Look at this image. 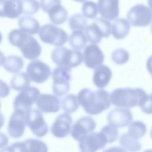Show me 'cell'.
Wrapping results in <instances>:
<instances>
[{
  "mask_svg": "<svg viewBox=\"0 0 152 152\" xmlns=\"http://www.w3.org/2000/svg\"><path fill=\"white\" fill-rule=\"evenodd\" d=\"M79 104L91 115L101 113L110 106L109 94L104 89L91 91L87 88L81 89L77 96Z\"/></svg>",
  "mask_w": 152,
  "mask_h": 152,
  "instance_id": "cell-1",
  "label": "cell"
},
{
  "mask_svg": "<svg viewBox=\"0 0 152 152\" xmlns=\"http://www.w3.org/2000/svg\"><path fill=\"white\" fill-rule=\"evenodd\" d=\"M37 109L43 113H56L61 108V102L58 96L50 94H40L36 101Z\"/></svg>",
  "mask_w": 152,
  "mask_h": 152,
  "instance_id": "cell-17",
  "label": "cell"
},
{
  "mask_svg": "<svg viewBox=\"0 0 152 152\" xmlns=\"http://www.w3.org/2000/svg\"><path fill=\"white\" fill-rule=\"evenodd\" d=\"M0 152H16L14 147L11 145L8 147H5L3 148Z\"/></svg>",
  "mask_w": 152,
  "mask_h": 152,
  "instance_id": "cell-44",
  "label": "cell"
},
{
  "mask_svg": "<svg viewBox=\"0 0 152 152\" xmlns=\"http://www.w3.org/2000/svg\"><path fill=\"white\" fill-rule=\"evenodd\" d=\"M103 152H126V151L121 147L113 146L104 150Z\"/></svg>",
  "mask_w": 152,
  "mask_h": 152,
  "instance_id": "cell-42",
  "label": "cell"
},
{
  "mask_svg": "<svg viewBox=\"0 0 152 152\" xmlns=\"http://www.w3.org/2000/svg\"><path fill=\"white\" fill-rule=\"evenodd\" d=\"M0 109H1V102H0Z\"/></svg>",
  "mask_w": 152,
  "mask_h": 152,
  "instance_id": "cell-53",
  "label": "cell"
},
{
  "mask_svg": "<svg viewBox=\"0 0 152 152\" xmlns=\"http://www.w3.org/2000/svg\"><path fill=\"white\" fill-rule=\"evenodd\" d=\"M49 20L55 25H60L68 20L67 10L61 5L58 4L51 8L48 12Z\"/></svg>",
  "mask_w": 152,
  "mask_h": 152,
  "instance_id": "cell-23",
  "label": "cell"
},
{
  "mask_svg": "<svg viewBox=\"0 0 152 152\" xmlns=\"http://www.w3.org/2000/svg\"><path fill=\"white\" fill-rule=\"evenodd\" d=\"M24 142L26 145L28 152H48V145L40 140L28 138Z\"/></svg>",
  "mask_w": 152,
  "mask_h": 152,
  "instance_id": "cell-32",
  "label": "cell"
},
{
  "mask_svg": "<svg viewBox=\"0 0 152 152\" xmlns=\"http://www.w3.org/2000/svg\"><path fill=\"white\" fill-rule=\"evenodd\" d=\"M111 58L115 64L117 65H123L128 61L129 54L126 49L118 48L112 52Z\"/></svg>",
  "mask_w": 152,
  "mask_h": 152,
  "instance_id": "cell-34",
  "label": "cell"
},
{
  "mask_svg": "<svg viewBox=\"0 0 152 152\" xmlns=\"http://www.w3.org/2000/svg\"><path fill=\"white\" fill-rule=\"evenodd\" d=\"M39 90L36 87H29L21 91L14 99L13 106L14 110H20L27 113L40 94Z\"/></svg>",
  "mask_w": 152,
  "mask_h": 152,
  "instance_id": "cell-8",
  "label": "cell"
},
{
  "mask_svg": "<svg viewBox=\"0 0 152 152\" xmlns=\"http://www.w3.org/2000/svg\"><path fill=\"white\" fill-rule=\"evenodd\" d=\"M146 68L148 71V72L151 74L152 76V55L148 57L147 61L146 64Z\"/></svg>",
  "mask_w": 152,
  "mask_h": 152,
  "instance_id": "cell-43",
  "label": "cell"
},
{
  "mask_svg": "<svg viewBox=\"0 0 152 152\" xmlns=\"http://www.w3.org/2000/svg\"><path fill=\"white\" fill-rule=\"evenodd\" d=\"M68 41L72 49L79 51L86 46L87 42L86 34L82 30L73 31L69 36Z\"/></svg>",
  "mask_w": 152,
  "mask_h": 152,
  "instance_id": "cell-25",
  "label": "cell"
},
{
  "mask_svg": "<svg viewBox=\"0 0 152 152\" xmlns=\"http://www.w3.org/2000/svg\"><path fill=\"white\" fill-rule=\"evenodd\" d=\"M71 71L70 68L56 67L52 73V90L56 96H62L70 90L71 80Z\"/></svg>",
  "mask_w": 152,
  "mask_h": 152,
  "instance_id": "cell-6",
  "label": "cell"
},
{
  "mask_svg": "<svg viewBox=\"0 0 152 152\" xmlns=\"http://www.w3.org/2000/svg\"><path fill=\"white\" fill-rule=\"evenodd\" d=\"M39 36L43 43L57 47L62 46L68 40V34L64 30L50 23L40 28Z\"/></svg>",
  "mask_w": 152,
  "mask_h": 152,
  "instance_id": "cell-5",
  "label": "cell"
},
{
  "mask_svg": "<svg viewBox=\"0 0 152 152\" xmlns=\"http://www.w3.org/2000/svg\"><path fill=\"white\" fill-rule=\"evenodd\" d=\"M148 4L149 8L152 11V0H148Z\"/></svg>",
  "mask_w": 152,
  "mask_h": 152,
  "instance_id": "cell-46",
  "label": "cell"
},
{
  "mask_svg": "<svg viewBox=\"0 0 152 152\" xmlns=\"http://www.w3.org/2000/svg\"><path fill=\"white\" fill-rule=\"evenodd\" d=\"M26 113L20 110H14L8 121L7 131L9 135L14 138L21 137L26 126Z\"/></svg>",
  "mask_w": 152,
  "mask_h": 152,
  "instance_id": "cell-12",
  "label": "cell"
},
{
  "mask_svg": "<svg viewBox=\"0 0 152 152\" xmlns=\"http://www.w3.org/2000/svg\"><path fill=\"white\" fill-rule=\"evenodd\" d=\"M107 144L104 135L100 131L91 132L78 141L79 148L83 152H96Z\"/></svg>",
  "mask_w": 152,
  "mask_h": 152,
  "instance_id": "cell-10",
  "label": "cell"
},
{
  "mask_svg": "<svg viewBox=\"0 0 152 152\" xmlns=\"http://www.w3.org/2000/svg\"><path fill=\"white\" fill-rule=\"evenodd\" d=\"M97 8L102 18L108 21L118 18L119 13V0H98Z\"/></svg>",
  "mask_w": 152,
  "mask_h": 152,
  "instance_id": "cell-18",
  "label": "cell"
},
{
  "mask_svg": "<svg viewBox=\"0 0 152 152\" xmlns=\"http://www.w3.org/2000/svg\"><path fill=\"white\" fill-rule=\"evenodd\" d=\"M150 96H151V99H152V93H151V94Z\"/></svg>",
  "mask_w": 152,
  "mask_h": 152,
  "instance_id": "cell-52",
  "label": "cell"
},
{
  "mask_svg": "<svg viewBox=\"0 0 152 152\" xmlns=\"http://www.w3.org/2000/svg\"><path fill=\"white\" fill-rule=\"evenodd\" d=\"M10 43L21 52L23 56L29 60H36L40 55L42 48L38 41L20 29H13L8 35Z\"/></svg>",
  "mask_w": 152,
  "mask_h": 152,
  "instance_id": "cell-2",
  "label": "cell"
},
{
  "mask_svg": "<svg viewBox=\"0 0 152 152\" xmlns=\"http://www.w3.org/2000/svg\"><path fill=\"white\" fill-rule=\"evenodd\" d=\"M127 20L134 27H146L152 22V11L148 7L137 4L128 11Z\"/></svg>",
  "mask_w": 152,
  "mask_h": 152,
  "instance_id": "cell-7",
  "label": "cell"
},
{
  "mask_svg": "<svg viewBox=\"0 0 152 152\" xmlns=\"http://www.w3.org/2000/svg\"><path fill=\"white\" fill-rule=\"evenodd\" d=\"M119 144L124 149L129 152H138L141 149V144L138 140L133 138L127 133L121 135Z\"/></svg>",
  "mask_w": 152,
  "mask_h": 152,
  "instance_id": "cell-28",
  "label": "cell"
},
{
  "mask_svg": "<svg viewBox=\"0 0 152 152\" xmlns=\"http://www.w3.org/2000/svg\"><path fill=\"white\" fill-rule=\"evenodd\" d=\"M23 13L31 15L37 13L40 8L39 2L37 0H23Z\"/></svg>",
  "mask_w": 152,
  "mask_h": 152,
  "instance_id": "cell-36",
  "label": "cell"
},
{
  "mask_svg": "<svg viewBox=\"0 0 152 152\" xmlns=\"http://www.w3.org/2000/svg\"><path fill=\"white\" fill-rule=\"evenodd\" d=\"M150 136H151V138H152V128H151V129L150 130Z\"/></svg>",
  "mask_w": 152,
  "mask_h": 152,
  "instance_id": "cell-50",
  "label": "cell"
},
{
  "mask_svg": "<svg viewBox=\"0 0 152 152\" xmlns=\"http://www.w3.org/2000/svg\"><path fill=\"white\" fill-rule=\"evenodd\" d=\"M61 105L62 110L65 113H72L77 110L80 104L77 96L73 94H69L62 99Z\"/></svg>",
  "mask_w": 152,
  "mask_h": 152,
  "instance_id": "cell-29",
  "label": "cell"
},
{
  "mask_svg": "<svg viewBox=\"0 0 152 152\" xmlns=\"http://www.w3.org/2000/svg\"><path fill=\"white\" fill-rule=\"evenodd\" d=\"M74 1L75 2H84L86 0H74Z\"/></svg>",
  "mask_w": 152,
  "mask_h": 152,
  "instance_id": "cell-47",
  "label": "cell"
},
{
  "mask_svg": "<svg viewBox=\"0 0 152 152\" xmlns=\"http://www.w3.org/2000/svg\"><path fill=\"white\" fill-rule=\"evenodd\" d=\"M104 59L103 52L97 45L90 44L86 46L83 54V61L87 67L95 69L103 64Z\"/></svg>",
  "mask_w": 152,
  "mask_h": 152,
  "instance_id": "cell-13",
  "label": "cell"
},
{
  "mask_svg": "<svg viewBox=\"0 0 152 152\" xmlns=\"http://www.w3.org/2000/svg\"><path fill=\"white\" fill-rule=\"evenodd\" d=\"M24 66V61L21 57L17 55H9L5 58L3 65L4 68L12 74H17Z\"/></svg>",
  "mask_w": 152,
  "mask_h": 152,
  "instance_id": "cell-24",
  "label": "cell"
},
{
  "mask_svg": "<svg viewBox=\"0 0 152 152\" xmlns=\"http://www.w3.org/2000/svg\"><path fill=\"white\" fill-rule=\"evenodd\" d=\"M2 34H1V33L0 31V43L2 42Z\"/></svg>",
  "mask_w": 152,
  "mask_h": 152,
  "instance_id": "cell-49",
  "label": "cell"
},
{
  "mask_svg": "<svg viewBox=\"0 0 152 152\" xmlns=\"http://www.w3.org/2000/svg\"><path fill=\"white\" fill-rule=\"evenodd\" d=\"M26 125L32 133L39 138L45 136L49 128L43 118L42 113L36 109L31 108L26 113Z\"/></svg>",
  "mask_w": 152,
  "mask_h": 152,
  "instance_id": "cell-9",
  "label": "cell"
},
{
  "mask_svg": "<svg viewBox=\"0 0 152 152\" xmlns=\"http://www.w3.org/2000/svg\"><path fill=\"white\" fill-rule=\"evenodd\" d=\"M133 116L130 110L126 108L117 107L111 110L107 114V119L109 124L116 128H123L129 125Z\"/></svg>",
  "mask_w": 152,
  "mask_h": 152,
  "instance_id": "cell-16",
  "label": "cell"
},
{
  "mask_svg": "<svg viewBox=\"0 0 152 152\" xmlns=\"http://www.w3.org/2000/svg\"><path fill=\"white\" fill-rule=\"evenodd\" d=\"M61 4V0H40V7L45 12L48 13L49 10L58 4Z\"/></svg>",
  "mask_w": 152,
  "mask_h": 152,
  "instance_id": "cell-39",
  "label": "cell"
},
{
  "mask_svg": "<svg viewBox=\"0 0 152 152\" xmlns=\"http://www.w3.org/2000/svg\"><path fill=\"white\" fill-rule=\"evenodd\" d=\"M81 10L83 15L90 19L95 18L99 12L97 5L91 1H86L83 2Z\"/></svg>",
  "mask_w": 152,
  "mask_h": 152,
  "instance_id": "cell-33",
  "label": "cell"
},
{
  "mask_svg": "<svg viewBox=\"0 0 152 152\" xmlns=\"http://www.w3.org/2000/svg\"><path fill=\"white\" fill-rule=\"evenodd\" d=\"M147 132V126L145 124L140 121L132 122L128 129V134L134 139L139 140L143 137Z\"/></svg>",
  "mask_w": 152,
  "mask_h": 152,
  "instance_id": "cell-30",
  "label": "cell"
},
{
  "mask_svg": "<svg viewBox=\"0 0 152 152\" xmlns=\"http://www.w3.org/2000/svg\"><path fill=\"white\" fill-rule=\"evenodd\" d=\"M84 33L87 41L91 44H98L103 37L102 31L94 21L86 27L84 30Z\"/></svg>",
  "mask_w": 152,
  "mask_h": 152,
  "instance_id": "cell-27",
  "label": "cell"
},
{
  "mask_svg": "<svg viewBox=\"0 0 152 152\" xmlns=\"http://www.w3.org/2000/svg\"><path fill=\"white\" fill-rule=\"evenodd\" d=\"M72 124V118L69 113H61L52 124L50 132L54 137L63 138L71 132Z\"/></svg>",
  "mask_w": 152,
  "mask_h": 152,
  "instance_id": "cell-14",
  "label": "cell"
},
{
  "mask_svg": "<svg viewBox=\"0 0 152 152\" xmlns=\"http://www.w3.org/2000/svg\"><path fill=\"white\" fill-rule=\"evenodd\" d=\"M30 85V80L27 73L21 72L13 76L10 81L11 87L16 91H23Z\"/></svg>",
  "mask_w": 152,
  "mask_h": 152,
  "instance_id": "cell-26",
  "label": "cell"
},
{
  "mask_svg": "<svg viewBox=\"0 0 152 152\" xmlns=\"http://www.w3.org/2000/svg\"><path fill=\"white\" fill-rule=\"evenodd\" d=\"M18 24L20 30L30 34H36L40 30L39 21L30 16H22L19 18Z\"/></svg>",
  "mask_w": 152,
  "mask_h": 152,
  "instance_id": "cell-22",
  "label": "cell"
},
{
  "mask_svg": "<svg viewBox=\"0 0 152 152\" xmlns=\"http://www.w3.org/2000/svg\"><path fill=\"white\" fill-rule=\"evenodd\" d=\"M131 24L125 18H117L112 25L111 34L116 39H122L129 33Z\"/></svg>",
  "mask_w": 152,
  "mask_h": 152,
  "instance_id": "cell-21",
  "label": "cell"
},
{
  "mask_svg": "<svg viewBox=\"0 0 152 152\" xmlns=\"http://www.w3.org/2000/svg\"><path fill=\"white\" fill-rule=\"evenodd\" d=\"M23 13L21 0H0V17L14 19Z\"/></svg>",
  "mask_w": 152,
  "mask_h": 152,
  "instance_id": "cell-19",
  "label": "cell"
},
{
  "mask_svg": "<svg viewBox=\"0 0 152 152\" xmlns=\"http://www.w3.org/2000/svg\"><path fill=\"white\" fill-rule=\"evenodd\" d=\"M151 33H152V23H151Z\"/></svg>",
  "mask_w": 152,
  "mask_h": 152,
  "instance_id": "cell-51",
  "label": "cell"
},
{
  "mask_svg": "<svg viewBox=\"0 0 152 152\" xmlns=\"http://www.w3.org/2000/svg\"><path fill=\"white\" fill-rule=\"evenodd\" d=\"M94 22H95L102 30L104 37L108 38L111 34L112 30V24L110 21L104 18L100 17L94 20Z\"/></svg>",
  "mask_w": 152,
  "mask_h": 152,
  "instance_id": "cell-37",
  "label": "cell"
},
{
  "mask_svg": "<svg viewBox=\"0 0 152 152\" xmlns=\"http://www.w3.org/2000/svg\"><path fill=\"white\" fill-rule=\"evenodd\" d=\"M10 88L9 86L0 79V98H4L9 95Z\"/></svg>",
  "mask_w": 152,
  "mask_h": 152,
  "instance_id": "cell-41",
  "label": "cell"
},
{
  "mask_svg": "<svg viewBox=\"0 0 152 152\" xmlns=\"http://www.w3.org/2000/svg\"><path fill=\"white\" fill-rule=\"evenodd\" d=\"M96 126V121L91 117L83 116L74 124L70 133L74 140L79 141L83 137L93 132Z\"/></svg>",
  "mask_w": 152,
  "mask_h": 152,
  "instance_id": "cell-15",
  "label": "cell"
},
{
  "mask_svg": "<svg viewBox=\"0 0 152 152\" xmlns=\"http://www.w3.org/2000/svg\"><path fill=\"white\" fill-rule=\"evenodd\" d=\"M81 152H83V151H81Z\"/></svg>",
  "mask_w": 152,
  "mask_h": 152,
  "instance_id": "cell-54",
  "label": "cell"
},
{
  "mask_svg": "<svg viewBox=\"0 0 152 152\" xmlns=\"http://www.w3.org/2000/svg\"><path fill=\"white\" fill-rule=\"evenodd\" d=\"M100 132L104 135L107 143L115 142L118 138L119 132L118 128L110 124H107L102 128Z\"/></svg>",
  "mask_w": 152,
  "mask_h": 152,
  "instance_id": "cell-35",
  "label": "cell"
},
{
  "mask_svg": "<svg viewBox=\"0 0 152 152\" xmlns=\"http://www.w3.org/2000/svg\"><path fill=\"white\" fill-rule=\"evenodd\" d=\"M69 28L72 31L84 30L87 26L86 18L80 14H75L71 15L68 21Z\"/></svg>",
  "mask_w": 152,
  "mask_h": 152,
  "instance_id": "cell-31",
  "label": "cell"
},
{
  "mask_svg": "<svg viewBox=\"0 0 152 152\" xmlns=\"http://www.w3.org/2000/svg\"><path fill=\"white\" fill-rule=\"evenodd\" d=\"M26 72L30 80L37 84L46 81L51 74L49 65L38 59L33 60L28 64Z\"/></svg>",
  "mask_w": 152,
  "mask_h": 152,
  "instance_id": "cell-11",
  "label": "cell"
},
{
  "mask_svg": "<svg viewBox=\"0 0 152 152\" xmlns=\"http://www.w3.org/2000/svg\"><path fill=\"white\" fill-rule=\"evenodd\" d=\"M143 152H152V149H147Z\"/></svg>",
  "mask_w": 152,
  "mask_h": 152,
  "instance_id": "cell-48",
  "label": "cell"
},
{
  "mask_svg": "<svg viewBox=\"0 0 152 152\" xmlns=\"http://www.w3.org/2000/svg\"><path fill=\"white\" fill-rule=\"evenodd\" d=\"M51 59L58 66L71 69L80 65L83 62V54L79 50L60 46L52 50Z\"/></svg>",
  "mask_w": 152,
  "mask_h": 152,
  "instance_id": "cell-4",
  "label": "cell"
},
{
  "mask_svg": "<svg viewBox=\"0 0 152 152\" xmlns=\"http://www.w3.org/2000/svg\"><path fill=\"white\" fill-rule=\"evenodd\" d=\"M147 95V93L141 88H117L109 94V100L117 107L129 109L139 106Z\"/></svg>",
  "mask_w": 152,
  "mask_h": 152,
  "instance_id": "cell-3",
  "label": "cell"
},
{
  "mask_svg": "<svg viewBox=\"0 0 152 152\" xmlns=\"http://www.w3.org/2000/svg\"><path fill=\"white\" fill-rule=\"evenodd\" d=\"M5 61V57L4 53L0 50V66L3 65Z\"/></svg>",
  "mask_w": 152,
  "mask_h": 152,
  "instance_id": "cell-45",
  "label": "cell"
},
{
  "mask_svg": "<svg viewBox=\"0 0 152 152\" xmlns=\"http://www.w3.org/2000/svg\"><path fill=\"white\" fill-rule=\"evenodd\" d=\"M112 77V72L109 67L102 65L94 69L93 81L96 87L103 89L106 87Z\"/></svg>",
  "mask_w": 152,
  "mask_h": 152,
  "instance_id": "cell-20",
  "label": "cell"
},
{
  "mask_svg": "<svg viewBox=\"0 0 152 152\" xmlns=\"http://www.w3.org/2000/svg\"><path fill=\"white\" fill-rule=\"evenodd\" d=\"M4 122H5L4 116L0 112V129L3 126ZM8 143V137L5 134H4L2 132H0V149L3 148L5 147H6Z\"/></svg>",
  "mask_w": 152,
  "mask_h": 152,
  "instance_id": "cell-40",
  "label": "cell"
},
{
  "mask_svg": "<svg viewBox=\"0 0 152 152\" xmlns=\"http://www.w3.org/2000/svg\"><path fill=\"white\" fill-rule=\"evenodd\" d=\"M141 110L146 114H152V99L151 96L147 94L139 104Z\"/></svg>",
  "mask_w": 152,
  "mask_h": 152,
  "instance_id": "cell-38",
  "label": "cell"
}]
</instances>
